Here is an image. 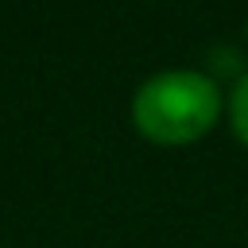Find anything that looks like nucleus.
Masks as SVG:
<instances>
[{
	"label": "nucleus",
	"mask_w": 248,
	"mask_h": 248,
	"mask_svg": "<svg viewBox=\"0 0 248 248\" xmlns=\"http://www.w3.org/2000/svg\"><path fill=\"white\" fill-rule=\"evenodd\" d=\"M232 128H236V136L248 143V74L240 78V85H236V93H232Z\"/></svg>",
	"instance_id": "f03ea898"
},
{
	"label": "nucleus",
	"mask_w": 248,
	"mask_h": 248,
	"mask_svg": "<svg viewBox=\"0 0 248 248\" xmlns=\"http://www.w3.org/2000/svg\"><path fill=\"white\" fill-rule=\"evenodd\" d=\"M221 93L194 70L155 74L132 101L136 128L155 143H190L217 124Z\"/></svg>",
	"instance_id": "f257e3e1"
}]
</instances>
